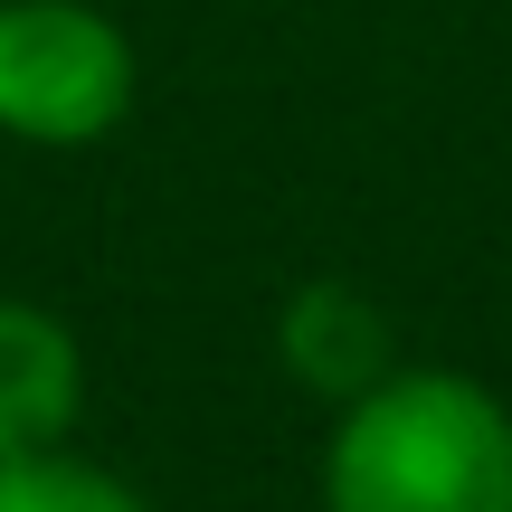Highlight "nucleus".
I'll list each match as a JSON object with an SVG mask.
<instances>
[{
  "mask_svg": "<svg viewBox=\"0 0 512 512\" xmlns=\"http://www.w3.org/2000/svg\"><path fill=\"white\" fill-rule=\"evenodd\" d=\"M0 512H152V503L133 494L124 475L48 446V456H10L0 465Z\"/></svg>",
  "mask_w": 512,
  "mask_h": 512,
  "instance_id": "nucleus-5",
  "label": "nucleus"
},
{
  "mask_svg": "<svg viewBox=\"0 0 512 512\" xmlns=\"http://www.w3.org/2000/svg\"><path fill=\"white\" fill-rule=\"evenodd\" d=\"M133 114V38L95 0H0V133L10 143H105Z\"/></svg>",
  "mask_w": 512,
  "mask_h": 512,
  "instance_id": "nucleus-2",
  "label": "nucleus"
},
{
  "mask_svg": "<svg viewBox=\"0 0 512 512\" xmlns=\"http://www.w3.org/2000/svg\"><path fill=\"white\" fill-rule=\"evenodd\" d=\"M323 512H512V408L475 370H389L332 408Z\"/></svg>",
  "mask_w": 512,
  "mask_h": 512,
  "instance_id": "nucleus-1",
  "label": "nucleus"
},
{
  "mask_svg": "<svg viewBox=\"0 0 512 512\" xmlns=\"http://www.w3.org/2000/svg\"><path fill=\"white\" fill-rule=\"evenodd\" d=\"M86 418V351L29 294H0V465L48 456Z\"/></svg>",
  "mask_w": 512,
  "mask_h": 512,
  "instance_id": "nucleus-4",
  "label": "nucleus"
},
{
  "mask_svg": "<svg viewBox=\"0 0 512 512\" xmlns=\"http://www.w3.org/2000/svg\"><path fill=\"white\" fill-rule=\"evenodd\" d=\"M275 361L294 370V389H313L323 408L361 399L399 370V323L380 313V294L342 285V275H304L275 304Z\"/></svg>",
  "mask_w": 512,
  "mask_h": 512,
  "instance_id": "nucleus-3",
  "label": "nucleus"
}]
</instances>
